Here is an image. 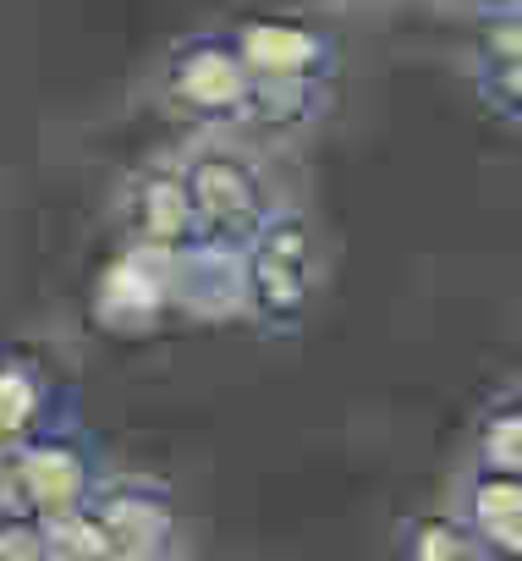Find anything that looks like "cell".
<instances>
[{"mask_svg":"<svg viewBox=\"0 0 522 561\" xmlns=\"http://www.w3.org/2000/svg\"><path fill=\"white\" fill-rule=\"evenodd\" d=\"M517 7H522V0H517Z\"/></svg>","mask_w":522,"mask_h":561,"instance_id":"15","label":"cell"},{"mask_svg":"<svg viewBox=\"0 0 522 561\" xmlns=\"http://www.w3.org/2000/svg\"><path fill=\"white\" fill-rule=\"evenodd\" d=\"M467 78H473L478 105L495 122L522 127V7L517 0H478Z\"/></svg>","mask_w":522,"mask_h":561,"instance_id":"9","label":"cell"},{"mask_svg":"<svg viewBox=\"0 0 522 561\" xmlns=\"http://www.w3.org/2000/svg\"><path fill=\"white\" fill-rule=\"evenodd\" d=\"M451 506H456L478 561H522V473L467 462Z\"/></svg>","mask_w":522,"mask_h":561,"instance_id":"11","label":"cell"},{"mask_svg":"<svg viewBox=\"0 0 522 561\" xmlns=\"http://www.w3.org/2000/svg\"><path fill=\"white\" fill-rule=\"evenodd\" d=\"M467 462L522 473V386L506 391V397H495L478 413V424H473V457Z\"/></svg>","mask_w":522,"mask_h":561,"instance_id":"13","label":"cell"},{"mask_svg":"<svg viewBox=\"0 0 522 561\" xmlns=\"http://www.w3.org/2000/svg\"><path fill=\"white\" fill-rule=\"evenodd\" d=\"M176 160H182L198 248L242 259V248L258 237V226L281 209L270 165L242 144V133H198Z\"/></svg>","mask_w":522,"mask_h":561,"instance_id":"3","label":"cell"},{"mask_svg":"<svg viewBox=\"0 0 522 561\" xmlns=\"http://www.w3.org/2000/svg\"><path fill=\"white\" fill-rule=\"evenodd\" d=\"M154 100L165 116H176L193 133H253L258 83L236 50L231 23L171 39L154 72Z\"/></svg>","mask_w":522,"mask_h":561,"instance_id":"4","label":"cell"},{"mask_svg":"<svg viewBox=\"0 0 522 561\" xmlns=\"http://www.w3.org/2000/svg\"><path fill=\"white\" fill-rule=\"evenodd\" d=\"M111 220L121 248H143L160 259H176L187 248H198V226H193V204H187V182H182V160L160 154L143 160L121 176L116 198H111Z\"/></svg>","mask_w":522,"mask_h":561,"instance_id":"7","label":"cell"},{"mask_svg":"<svg viewBox=\"0 0 522 561\" xmlns=\"http://www.w3.org/2000/svg\"><path fill=\"white\" fill-rule=\"evenodd\" d=\"M320 298V237L298 204H281L242 248V320L265 336H298Z\"/></svg>","mask_w":522,"mask_h":561,"instance_id":"5","label":"cell"},{"mask_svg":"<svg viewBox=\"0 0 522 561\" xmlns=\"http://www.w3.org/2000/svg\"><path fill=\"white\" fill-rule=\"evenodd\" d=\"M391 561H478L456 506H429L407 512L391 528Z\"/></svg>","mask_w":522,"mask_h":561,"instance_id":"12","label":"cell"},{"mask_svg":"<svg viewBox=\"0 0 522 561\" xmlns=\"http://www.w3.org/2000/svg\"><path fill=\"white\" fill-rule=\"evenodd\" d=\"M187 523L171 484L105 473V484L61 523H45V561H182Z\"/></svg>","mask_w":522,"mask_h":561,"instance_id":"2","label":"cell"},{"mask_svg":"<svg viewBox=\"0 0 522 561\" xmlns=\"http://www.w3.org/2000/svg\"><path fill=\"white\" fill-rule=\"evenodd\" d=\"M0 561H45V523L0 501Z\"/></svg>","mask_w":522,"mask_h":561,"instance_id":"14","label":"cell"},{"mask_svg":"<svg viewBox=\"0 0 522 561\" xmlns=\"http://www.w3.org/2000/svg\"><path fill=\"white\" fill-rule=\"evenodd\" d=\"M236 50L258 83V116L253 133H303L325 122L330 94L341 83V39L330 23L309 12H247L231 23Z\"/></svg>","mask_w":522,"mask_h":561,"instance_id":"1","label":"cell"},{"mask_svg":"<svg viewBox=\"0 0 522 561\" xmlns=\"http://www.w3.org/2000/svg\"><path fill=\"white\" fill-rule=\"evenodd\" d=\"M176 314L171 293V259L143 248H116L94 280V325L111 336H154Z\"/></svg>","mask_w":522,"mask_h":561,"instance_id":"8","label":"cell"},{"mask_svg":"<svg viewBox=\"0 0 522 561\" xmlns=\"http://www.w3.org/2000/svg\"><path fill=\"white\" fill-rule=\"evenodd\" d=\"M105 473V446L72 419L0 451V501H12L34 523H61L78 506H89Z\"/></svg>","mask_w":522,"mask_h":561,"instance_id":"6","label":"cell"},{"mask_svg":"<svg viewBox=\"0 0 522 561\" xmlns=\"http://www.w3.org/2000/svg\"><path fill=\"white\" fill-rule=\"evenodd\" d=\"M72 419H78V391L67 386L61 369H50L39 353L23 347L0 353V451Z\"/></svg>","mask_w":522,"mask_h":561,"instance_id":"10","label":"cell"}]
</instances>
